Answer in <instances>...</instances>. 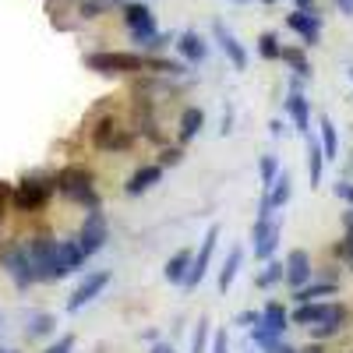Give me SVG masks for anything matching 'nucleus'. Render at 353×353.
I'll return each mask as SVG.
<instances>
[{
	"instance_id": "nucleus-1",
	"label": "nucleus",
	"mask_w": 353,
	"mask_h": 353,
	"mask_svg": "<svg viewBox=\"0 0 353 353\" xmlns=\"http://www.w3.org/2000/svg\"><path fill=\"white\" fill-rule=\"evenodd\" d=\"M57 191H61L68 201L85 205V209H99V191H96V176L88 173L85 166H64L61 173L53 176Z\"/></svg>"
},
{
	"instance_id": "nucleus-2",
	"label": "nucleus",
	"mask_w": 353,
	"mask_h": 353,
	"mask_svg": "<svg viewBox=\"0 0 353 353\" xmlns=\"http://www.w3.org/2000/svg\"><path fill=\"white\" fill-rule=\"evenodd\" d=\"M57 244L50 233H36L28 237L25 248H28V258H32V269H36V279L39 283H57L61 279V261H57Z\"/></svg>"
},
{
	"instance_id": "nucleus-3",
	"label": "nucleus",
	"mask_w": 353,
	"mask_h": 353,
	"mask_svg": "<svg viewBox=\"0 0 353 353\" xmlns=\"http://www.w3.org/2000/svg\"><path fill=\"white\" fill-rule=\"evenodd\" d=\"M85 68L96 71V74H138V71H149V57L141 53H88L85 57Z\"/></svg>"
},
{
	"instance_id": "nucleus-4",
	"label": "nucleus",
	"mask_w": 353,
	"mask_h": 353,
	"mask_svg": "<svg viewBox=\"0 0 353 353\" xmlns=\"http://www.w3.org/2000/svg\"><path fill=\"white\" fill-rule=\"evenodd\" d=\"M0 265H4V272L14 279L18 290H28L32 283H39V279H36V269H32V258H28L25 241H11V244L0 248Z\"/></svg>"
},
{
	"instance_id": "nucleus-5",
	"label": "nucleus",
	"mask_w": 353,
	"mask_h": 353,
	"mask_svg": "<svg viewBox=\"0 0 353 353\" xmlns=\"http://www.w3.org/2000/svg\"><path fill=\"white\" fill-rule=\"evenodd\" d=\"M53 191H57L53 181H43V176H25V181L14 188L11 201H14V209H18V212H39L43 205L50 201Z\"/></svg>"
},
{
	"instance_id": "nucleus-6",
	"label": "nucleus",
	"mask_w": 353,
	"mask_h": 353,
	"mask_svg": "<svg viewBox=\"0 0 353 353\" xmlns=\"http://www.w3.org/2000/svg\"><path fill=\"white\" fill-rule=\"evenodd\" d=\"M131 141H134V131L124 128L121 121H113V117L92 128V145L103 152H124V149H131Z\"/></svg>"
},
{
	"instance_id": "nucleus-7",
	"label": "nucleus",
	"mask_w": 353,
	"mask_h": 353,
	"mask_svg": "<svg viewBox=\"0 0 353 353\" xmlns=\"http://www.w3.org/2000/svg\"><path fill=\"white\" fill-rule=\"evenodd\" d=\"M106 237H110V226H106V216L99 209H88V216L81 219V230H78V244L85 251V258H92L106 248Z\"/></svg>"
},
{
	"instance_id": "nucleus-8",
	"label": "nucleus",
	"mask_w": 353,
	"mask_h": 353,
	"mask_svg": "<svg viewBox=\"0 0 353 353\" xmlns=\"http://www.w3.org/2000/svg\"><path fill=\"white\" fill-rule=\"evenodd\" d=\"M124 25L131 28V39L138 43V50L149 43L152 36H159V25H156V14L149 11V4H124Z\"/></svg>"
},
{
	"instance_id": "nucleus-9",
	"label": "nucleus",
	"mask_w": 353,
	"mask_h": 353,
	"mask_svg": "<svg viewBox=\"0 0 353 353\" xmlns=\"http://www.w3.org/2000/svg\"><path fill=\"white\" fill-rule=\"evenodd\" d=\"M279 230H283L279 212H276L272 219H254V226H251V241H254V258H258V261H272V258H276Z\"/></svg>"
},
{
	"instance_id": "nucleus-10",
	"label": "nucleus",
	"mask_w": 353,
	"mask_h": 353,
	"mask_svg": "<svg viewBox=\"0 0 353 353\" xmlns=\"http://www.w3.org/2000/svg\"><path fill=\"white\" fill-rule=\"evenodd\" d=\"M110 279H113V276H110L106 269H99V272H88V276L74 286V293L68 297V314H78L85 304H92V301L99 297V293L110 286Z\"/></svg>"
},
{
	"instance_id": "nucleus-11",
	"label": "nucleus",
	"mask_w": 353,
	"mask_h": 353,
	"mask_svg": "<svg viewBox=\"0 0 353 353\" xmlns=\"http://www.w3.org/2000/svg\"><path fill=\"white\" fill-rule=\"evenodd\" d=\"M219 233H223L219 226H209V233H205L201 248L194 251V265H191V276H188L184 290H198V286H201L205 272H209V265H212V254H216V248H219Z\"/></svg>"
},
{
	"instance_id": "nucleus-12",
	"label": "nucleus",
	"mask_w": 353,
	"mask_h": 353,
	"mask_svg": "<svg viewBox=\"0 0 353 353\" xmlns=\"http://www.w3.org/2000/svg\"><path fill=\"white\" fill-rule=\"evenodd\" d=\"M311 279H314L311 254H307L304 248H293V251H290V258H286V286H290L293 293H297V290H304Z\"/></svg>"
},
{
	"instance_id": "nucleus-13",
	"label": "nucleus",
	"mask_w": 353,
	"mask_h": 353,
	"mask_svg": "<svg viewBox=\"0 0 353 353\" xmlns=\"http://www.w3.org/2000/svg\"><path fill=\"white\" fill-rule=\"evenodd\" d=\"M346 318H350L346 304H336V301H329V314L321 318L318 325H311V343H325V339L339 336V332H343V325H346Z\"/></svg>"
},
{
	"instance_id": "nucleus-14",
	"label": "nucleus",
	"mask_w": 353,
	"mask_h": 353,
	"mask_svg": "<svg viewBox=\"0 0 353 353\" xmlns=\"http://www.w3.org/2000/svg\"><path fill=\"white\" fill-rule=\"evenodd\" d=\"M286 25H290L307 46H314V43L321 39V18H318L314 11H290V14H286Z\"/></svg>"
},
{
	"instance_id": "nucleus-15",
	"label": "nucleus",
	"mask_w": 353,
	"mask_h": 353,
	"mask_svg": "<svg viewBox=\"0 0 353 353\" xmlns=\"http://www.w3.org/2000/svg\"><path fill=\"white\" fill-rule=\"evenodd\" d=\"M159 181H163V166H159V163H145V166H138V170L128 176L124 191H128L131 198H138V194H145L149 188H156Z\"/></svg>"
},
{
	"instance_id": "nucleus-16",
	"label": "nucleus",
	"mask_w": 353,
	"mask_h": 353,
	"mask_svg": "<svg viewBox=\"0 0 353 353\" xmlns=\"http://www.w3.org/2000/svg\"><path fill=\"white\" fill-rule=\"evenodd\" d=\"M212 32H216V39H219L223 53H226L230 61H233V68H237V71H248V50L237 43V36H233L230 28L223 25V21H216V25H212Z\"/></svg>"
},
{
	"instance_id": "nucleus-17",
	"label": "nucleus",
	"mask_w": 353,
	"mask_h": 353,
	"mask_svg": "<svg viewBox=\"0 0 353 353\" xmlns=\"http://www.w3.org/2000/svg\"><path fill=\"white\" fill-rule=\"evenodd\" d=\"M176 53H181L191 68H198V64H205V57H209V43L198 32H181L176 36Z\"/></svg>"
},
{
	"instance_id": "nucleus-18",
	"label": "nucleus",
	"mask_w": 353,
	"mask_h": 353,
	"mask_svg": "<svg viewBox=\"0 0 353 353\" xmlns=\"http://www.w3.org/2000/svg\"><path fill=\"white\" fill-rule=\"evenodd\" d=\"M57 261H61V279L81 269V265H85V251H81L78 237H68V241L57 244Z\"/></svg>"
},
{
	"instance_id": "nucleus-19",
	"label": "nucleus",
	"mask_w": 353,
	"mask_h": 353,
	"mask_svg": "<svg viewBox=\"0 0 353 353\" xmlns=\"http://www.w3.org/2000/svg\"><path fill=\"white\" fill-rule=\"evenodd\" d=\"M191 265H194V254L188 251V248H181L170 261H166V269H163V276H166V283H173V286H184L188 283V276H191Z\"/></svg>"
},
{
	"instance_id": "nucleus-20",
	"label": "nucleus",
	"mask_w": 353,
	"mask_h": 353,
	"mask_svg": "<svg viewBox=\"0 0 353 353\" xmlns=\"http://www.w3.org/2000/svg\"><path fill=\"white\" fill-rule=\"evenodd\" d=\"M286 113H290L293 128H297L301 134H311V103L301 92H290L286 96Z\"/></svg>"
},
{
	"instance_id": "nucleus-21",
	"label": "nucleus",
	"mask_w": 353,
	"mask_h": 353,
	"mask_svg": "<svg viewBox=\"0 0 353 353\" xmlns=\"http://www.w3.org/2000/svg\"><path fill=\"white\" fill-rule=\"evenodd\" d=\"M325 149L318 145V138H311L307 134V181H311V188L318 191V184H321V176H325Z\"/></svg>"
},
{
	"instance_id": "nucleus-22",
	"label": "nucleus",
	"mask_w": 353,
	"mask_h": 353,
	"mask_svg": "<svg viewBox=\"0 0 353 353\" xmlns=\"http://www.w3.org/2000/svg\"><path fill=\"white\" fill-rule=\"evenodd\" d=\"M241 265H244V248L233 244L230 254H226V261H223V269H219V293H230L233 279H237V272H241Z\"/></svg>"
},
{
	"instance_id": "nucleus-23",
	"label": "nucleus",
	"mask_w": 353,
	"mask_h": 353,
	"mask_svg": "<svg viewBox=\"0 0 353 353\" xmlns=\"http://www.w3.org/2000/svg\"><path fill=\"white\" fill-rule=\"evenodd\" d=\"M325 314H329V301H311V304H297V311L290 314V321H293V325H307L311 329Z\"/></svg>"
},
{
	"instance_id": "nucleus-24",
	"label": "nucleus",
	"mask_w": 353,
	"mask_h": 353,
	"mask_svg": "<svg viewBox=\"0 0 353 353\" xmlns=\"http://www.w3.org/2000/svg\"><path fill=\"white\" fill-rule=\"evenodd\" d=\"M261 325L272 329L276 336H283V332L290 329V311H286L279 301H269V304L261 307Z\"/></svg>"
},
{
	"instance_id": "nucleus-25",
	"label": "nucleus",
	"mask_w": 353,
	"mask_h": 353,
	"mask_svg": "<svg viewBox=\"0 0 353 353\" xmlns=\"http://www.w3.org/2000/svg\"><path fill=\"white\" fill-rule=\"evenodd\" d=\"M336 290H339V283H332V279H318V283H307L304 290L293 293V301H297V304H311V301H318V297H332Z\"/></svg>"
},
{
	"instance_id": "nucleus-26",
	"label": "nucleus",
	"mask_w": 353,
	"mask_h": 353,
	"mask_svg": "<svg viewBox=\"0 0 353 353\" xmlns=\"http://www.w3.org/2000/svg\"><path fill=\"white\" fill-rule=\"evenodd\" d=\"M176 128H181V141H191V138L205 128V110H201V106H188V110L181 113V124H176Z\"/></svg>"
},
{
	"instance_id": "nucleus-27",
	"label": "nucleus",
	"mask_w": 353,
	"mask_h": 353,
	"mask_svg": "<svg viewBox=\"0 0 353 353\" xmlns=\"http://www.w3.org/2000/svg\"><path fill=\"white\" fill-rule=\"evenodd\" d=\"M265 194H269V201H272V209H276V212L283 209V205H290V198H293V181H290V173H279V176H276V184L265 191Z\"/></svg>"
},
{
	"instance_id": "nucleus-28",
	"label": "nucleus",
	"mask_w": 353,
	"mask_h": 353,
	"mask_svg": "<svg viewBox=\"0 0 353 353\" xmlns=\"http://www.w3.org/2000/svg\"><path fill=\"white\" fill-rule=\"evenodd\" d=\"M283 61L290 64V71L297 78H311V61L301 46H283Z\"/></svg>"
},
{
	"instance_id": "nucleus-29",
	"label": "nucleus",
	"mask_w": 353,
	"mask_h": 353,
	"mask_svg": "<svg viewBox=\"0 0 353 353\" xmlns=\"http://www.w3.org/2000/svg\"><path fill=\"white\" fill-rule=\"evenodd\" d=\"M254 283H258L261 290H269V286H276V283H286V261H279V258L265 261V269L258 272Z\"/></svg>"
},
{
	"instance_id": "nucleus-30",
	"label": "nucleus",
	"mask_w": 353,
	"mask_h": 353,
	"mask_svg": "<svg viewBox=\"0 0 353 353\" xmlns=\"http://www.w3.org/2000/svg\"><path fill=\"white\" fill-rule=\"evenodd\" d=\"M318 134H321V149H325V159H336L339 156V134H336V124L329 117L318 121Z\"/></svg>"
},
{
	"instance_id": "nucleus-31",
	"label": "nucleus",
	"mask_w": 353,
	"mask_h": 353,
	"mask_svg": "<svg viewBox=\"0 0 353 353\" xmlns=\"http://www.w3.org/2000/svg\"><path fill=\"white\" fill-rule=\"evenodd\" d=\"M258 53H261V61H283V46H279L276 32H261L258 36Z\"/></svg>"
},
{
	"instance_id": "nucleus-32",
	"label": "nucleus",
	"mask_w": 353,
	"mask_h": 353,
	"mask_svg": "<svg viewBox=\"0 0 353 353\" xmlns=\"http://www.w3.org/2000/svg\"><path fill=\"white\" fill-rule=\"evenodd\" d=\"M258 173H261V191H269V188L276 184V176L283 173V170H279V159H276V156H261V159H258Z\"/></svg>"
},
{
	"instance_id": "nucleus-33",
	"label": "nucleus",
	"mask_w": 353,
	"mask_h": 353,
	"mask_svg": "<svg viewBox=\"0 0 353 353\" xmlns=\"http://www.w3.org/2000/svg\"><path fill=\"white\" fill-rule=\"evenodd\" d=\"M209 336H212V321H209V318H198L194 339H191V353H205V346H209Z\"/></svg>"
},
{
	"instance_id": "nucleus-34",
	"label": "nucleus",
	"mask_w": 353,
	"mask_h": 353,
	"mask_svg": "<svg viewBox=\"0 0 353 353\" xmlns=\"http://www.w3.org/2000/svg\"><path fill=\"white\" fill-rule=\"evenodd\" d=\"M53 329H57V318L53 314H36L32 321H28V336H32V339L36 336H50Z\"/></svg>"
},
{
	"instance_id": "nucleus-35",
	"label": "nucleus",
	"mask_w": 353,
	"mask_h": 353,
	"mask_svg": "<svg viewBox=\"0 0 353 353\" xmlns=\"http://www.w3.org/2000/svg\"><path fill=\"white\" fill-rule=\"evenodd\" d=\"M276 343H279V336H276L272 329H265V325H254V329H251V346H258L261 353L269 350V346H276Z\"/></svg>"
},
{
	"instance_id": "nucleus-36",
	"label": "nucleus",
	"mask_w": 353,
	"mask_h": 353,
	"mask_svg": "<svg viewBox=\"0 0 353 353\" xmlns=\"http://www.w3.org/2000/svg\"><path fill=\"white\" fill-rule=\"evenodd\" d=\"M149 71H159V74H184L188 68L176 64V61H159V57H149Z\"/></svg>"
},
{
	"instance_id": "nucleus-37",
	"label": "nucleus",
	"mask_w": 353,
	"mask_h": 353,
	"mask_svg": "<svg viewBox=\"0 0 353 353\" xmlns=\"http://www.w3.org/2000/svg\"><path fill=\"white\" fill-rule=\"evenodd\" d=\"M233 325H237V329H254V325H261V311H241L237 318H233Z\"/></svg>"
},
{
	"instance_id": "nucleus-38",
	"label": "nucleus",
	"mask_w": 353,
	"mask_h": 353,
	"mask_svg": "<svg viewBox=\"0 0 353 353\" xmlns=\"http://www.w3.org/2000/svg\"><path fill=\"white\" fill-rule=\"evenodd\" d=\"M181 159H184V149H181V145H166V149H163V156H159V166L166 170V166H176Z\"/></svg>"
},
{
	"instance_id": "nucleus-39",
	"label": "nucleus",
	"mask_w": 353,
	"mask_h": 353,
	"mask_svg": "<svg viewBox=\"0 0 353 353\" xmlns=\"http://www.w3.org/2000/svg\"><path fill=\"white\" fill-rule=\"evenodd\" d=\"M332 254H336L339 261H353V233H346V237L332 248Z\"/></svg>"
},
{
	"instance_id": "nucleus-40",
	"label": "nucleus",
	"mask_w": 353,
	"mask_h": 353,
	"mask_svg": "<svg viewBox=\"0 0 353 353\" xmlns=\"http://www.w3.org/2000/svg\"><path fill=\"white\" fill-rule=\"evenodd\" d=\"M110 4H113V0H85V4H81V14H85V18H96V14H103Z\"/></svg>"
},
{
	"instance_id": "nucleus-41",
	"label": "nucleus",
	"mask_w": 353,
	"mask_h": 353,
	"mask_svg": "<svg viewBox=\"0 0 353 353\" xmlns=\"http://www.w3.org/2000/svg\"><path fill=\"white\" fill-rule=\"evenodd\" d=\"M336 198H343V201L350 205V209H353V184L339 181V184H336Z\"/></svg>"
},
{
	"instance_id": "nucleus-42",
	"label": "nucleus",
	"mask_w": 353,
	"mask_h": 353,
	"mask_svg": "<svg viewBox=\"0 0 353 353\" xmlns=\"http://www.w3.org/2000/svg\"><path fill=\"white\" fill-rule=\"evenodd\" d=\"M212 353H230V336L226 332H216L212 336Z\"/></svg>"
},
{
	"instance_id": "nucleus-43",
	"label": "nucleus",
	"mask_w": 353,
	"mask_h": 353,
	"mask_svg": "<svg viewBox=\"0 0 353 353\" xmlns=\"http://www.w3.org/2000/svg\"><path fill=\"white\" fill-rule=\"evenodd\" d=\"M71 346H74V336H64V339H57L46 353H71Z\"/></svg>"
},
{
	"instance_id": "nucleus-44",
	"label": "nucleus",
	"mask_w": 353,
	"mask_h": 353,
	"mask_svg": "<svg viewBox=\"0 0 353 353\" xmlns=\"http://www.w3.org/2000/svg\"><path fill=\"white\" fill-rule=\"evenodd\" d=\"M11 194H14V191L0 181V219H4V209H8V198H11Z\"/></svg>"
},
{
	"instance_id": "nucleus-45",
	"label": "nucleus",
	"mask_w": 353,
	"mask_h": 353,
	"mask_svg": "<svg viewBox=\"0 0 353 353\" xmlns=\"http://www.w3.org/2000/svg\"><path fill=\"white\" fill-rule=\"evenodd\" d=\"M265 353H301V350H297V346H290V343H283V339H279L276 346H269V350H265Z\"/></svg>"
},
{
	"instance_id": "nucleus-46",
	"label": "nucleus",
	"mask_w": 353,
	"mask_h": 353,
	"mask_svg": "<svg viewBox=\"0 0 353 353\" xmlns=\"http://www.w3.org/2000/svg\"><path fill=\"white\" fill-rule=\"evenodd\" d=\"M149 353H176V350H173L170 343H152V350H149Z\"/></svg>"
},
{
	"instance_id": "nucleus-47",
	"label": "nucleus",
	"mask_w": 353,
	"mask_h": 353,
	"mask_svg": "<svg viewBox=\"0 0 353 353\" xmlns=\"http://www.w3.org/2000/svg\"><path fill=\"white\" fill-rule=\"evenodd\" d=\"M343 226H346V233H353V209L343 212Z\"/></svg>"
},
{
	"instance_id": "nucleus-48",
	"label": "nucleus",
	"mask_w": 353,
	"mask_h": 353,
	"mask_svg": "<svg viewBox=\"0 0 353 353\" xmlns=\"http://www.w3.org/2000/svg\"><path fill=\"white\" fill-rule=\"evenodd\" d=\"M297 4V11H314V0H293Z\"/></svg>"
},
{
	"instance_id": "nucleus-49",
	"label": "nucleus",
	"mask_w": 353,
	"mask_h": 353,
	"mask_svg": "<svg viewBox=\"0 0 353 353\" xmlns=\"http://www.w3.org/2000/svg\"><path fill=\"white\" fill-rule=\"evenodd\" d=\"M269 131H272V134H276V138H279V134H283V131H286V124H283V121H272V124H269Z\"/></svg>"
},
{
	"instance_id": "nucleus-50",
	"label": "nucleus",
	"mask_w": 353,
	"mask_h": 353,
	"mask_svg": "<svg viewBox=\"0 0 353 353\" xmlns=\"http://www.w3.org/2000/svg\"><path fill=\"white\" fill-rule=\"evenodd\" d=\"M336 4H339L343 14H353V0H336Z\"/></svg>"
},
{
	"instance_id": "nucleus-51",
	"label": "nucleus",
	"mask_w": 353,
	"mask_h": 353,
	"mask_svg": "<svg viewBox=\"0 0 353 353\" xmlns=\"http://www.w3.org/2000/svg\"><path fill=\"white\" fill-rule=\"evenodd\" d=\"M301 353H325V346H321V343H311V346H304Z\"/></svg>"
},
{
	"instance_id": "nucleus-52",
	"label": "nucleus",
	"mask_w": 353,
	"mask_h": 353,
	"mask_svg": "<svg viewBox=\"0 0 353 353\" xmlns=\"http://www.w3.org/2000/svg\"><path fill=\"white\" fill-rule=\"evenodd\" d=\"M113 4H131V0H113Z\"/></svg>"
},
{
	"instance_id": "nucleus-53",
	"label": "nucleus",
	"mask_w": 353,
	"mask_h": 353,
	"mask_svg": "<svg viewBox=\"0 0 353 353\" xmlns=\"http://www.w3.org/2000/svg\"><path fill=\"white\" fill-rule=\"evenodd\" d=\"M244 353H254V346H244Z\"/></svg>"
},
{
	"instance_id": "nucleus-54",
	"label": "nucleus",
	"mask_w": 353,
	"mask_h": 353,
	"mask_svg": "<svg viewBox=\"0 0 353 353\" xmlns=\"http://www.w3.org/2000/svg\"><path fill=\"white\" fill-rule=\"evenodd\" d=\"M261 4H276V0H261Z\"/></svg>"
},
{
	"instance_id": "nucleus-55",
	"label": "nucleus",
	"mask_w": 353,
	"mask_h": 353,
	"mask_svg": "<svg viewBox=\"0 0 353 353\" xmlns=\"http://www.w3.org/2000/svg\"><path fill=\"white\" fill-rule=\"evenodd\" d=\"M237 4H248V0H237Z\"/></svg>"
},
{
	"instance_id": "nucleus-56",
	"label": "nucleus",
	"mask_w": 353,
	"mask_h": 353,
	"mask_svg": "<svg viewBox=\"0 0 353 353\" xmlns=\"http://www.w3.org/2000/svg\"><path fill=\"white\" fill-rule=\"evenodd\" d=\"M350 78H353V68H350Z\"/></svg>"
},
{
	"instance_id": "nucleus-57",
	"label": "nucleus",
	"mask_w": 353,
	"mask_h": 353,
	"mask_svg": "<svg viewBox=\"0 0 353 353\" xmlns=\"http://www.w3.org/2000/svg\"><path fill=\"white\" fill-rule=\"evenodd\" d=\"M8 353H14V350H8Z\"/></svg>"
},
{
	"instance_id": "nucleus-58",
	"label": "nucleus",
	"mask_w": 353,
	"mask_h": 353,
	"mask_svg": "<svg viewBox=\"0 0 353 353\" xmlns=\"http://www.w3.org/2000/svg\"><path fill=\"white\" fill-rule=\"evenodd\" d=\"M350 265H353V261H350Z\"/></svg>"
}]
</instances>
